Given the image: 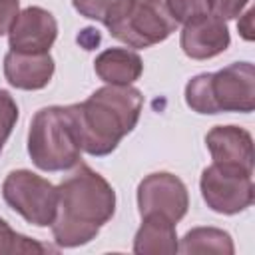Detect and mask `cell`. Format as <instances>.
Returning <instances> with one entry per match:
<instances>
[{
    "label": "cell",
    "mask_w": 255,
    "mask_h": 255,
    "mask_svg": "<svg viewBox=\"0 0 255 255\" xmlns=\"http://www.w3.org/2000/svg\"><path fill=\"white\" fill-rule=\"evenodd\" d=\"M2 197L30 225L48 227L56 217L58 187L30 169H14L2 181Z\"/></svg>",
    "instance_id": "cell-5"
},
{
    "label": "cell",
    "mask_w": 255,
    "mask_h": 255,
    "mask_svg": "<svg viewBox=\"0 0 255 255\" xmlns=\"http://www.w3.org/2000/svg\"><path fill=\"white\" fill-rule=\"evenodd\" d=\"M241 18H243V20L237 24L241 36H243L245 40H253V26H251V20H253V8H249Z\"/></svg>",
    "instance_id": "cell-22"
},
{
    "label": "cell",
    "mask_w": 255,
    "mask_h": 255,
    "mask_svg": "<svg viewBox=\"0 0 255 255\" xmlns=\"http://www.w3.org/2000/svg\"><path fill=\"white\" fill-rule=\"evenodd\" d=\"M177 26L165 0H131L126 14L108 30L129 48H149L167 40Z\"/></svg>",
    "instance_id": "cell-6"
},
{
    "label": "cell",
    "mask_w": 255,
    "mask_h": 255,
    "mask_svg": "<svg viewBox=\"0 0 255 255\" xmlns=\"http://www.w3.org/2000/svg\"><path fill=\"white\" fill-rule=\"evenodd\" d=\"M56 64L50 52L28 54L10 50L4 56V78L12 88L18 90H42L50 84Z\"/></svg>",
    "instance_id": "cell-12"
},
{
    "label": "cell",
    "mask_w": 255,
    "mask_h": 255,
    "mask_svg": "<svg viewBox=\"0 0 255 255\" xmlns=\"http://www.w3.org/2000/svg\"><path fill=\"white\" fill-rule=\"evenodd\" d=\"M253 173L239 167L211 163L201 171L199 189L207 207L221 215H235L251 207L255 197Z\"/></svg>",
    "instance_id": "cell-7"
},
{
    "label": "cell",
    "mask_w": 255,
    "mask_h": 255,
    "mask_svg": "<svg viewBox=\"0 0 255 255\" xmlns=\"http://www.w3.org/2000/svg\"><path fill=\"white\" fill-rule=\"evenodd\" d=\"M4 143H6V141H4L2 137H0V153H2V147H4Z\"/></svg>",
    "instance_id": "cell-23"
},
{
    "label": "cell",
    "mask_w": 255,
    "mask_h": 255,
    "mask_svg": "<svg viewBox=\"0 0 255 255\" xmlns=\"http://www.w3.org/2000/svg\"><path fill=\"white\" fill-rule=\"evenodd\" d=\"M231 44L227 22L211 12L197 14L183 22L179 46L191 60H209L223 54Z\"/></svg>",
    "instance_id": "cell-9"
},
{
    "label": "cell",
    "mask_w": 255,
    "mask_h": 255,
    "mask_svg": "<svg viewBox=\"0 0 255 255\" xmlns=\"http://www.w3.org/2000/svg\"><path fill=\"white\" fill-rule=\"evenodd\" d=\"M72 4L80 16L110 28L126 14L131 0H72Z\"/></svg>",
    "instance_id": "cell-16"
},
{
    "label": "cell",
    "mask_w": 255,
    "mask_h": 255,
    "mask_svg": "<svg viewBox=\"0 0 255 255\" xmlns=\"http://www.w3.org/2000/svg\"><path fill=\"white\" fill-rule=\"evenodd\" d=\"M114 213L116 191L112 183L80 161L58 185V207L50 225L56 245L72 249L90 243Z\"/></svg>",
    "instance_id": "cell-1"
},
{
    "label": "cell",
    "mask_w": 255,
    "mask_h": 255,
    "mask_svg": "<svg viewBox=\"0 0 255 255\" xmlns=\"http://www.w3.org/2000/svg\"><path fill=\"white\" fill-rule=\"evenodd\" d=\"M14 253H56L54 247L38 243L36 239H30L26 235L16 233L6 219L0 217V255H14Z\"/></svg>",
    "instance_id": "cell-17"
},
{
    "label": "cell",
    "mask_w": 255,
    "mask_h": 255,
    "mask_svg": "<svg viewBox=\"0 0 255 255\" xmlns=\"http://www.w3.org/2000/svg\"><path fill=\"white\" fill-rule=\"evenodd\" d=\"M185 104L203 116L221 112L249 114L255 108V68L233 62L217 72L193 76L185 84Z\"/></svg>",
    "instance_id": "cell-3"
},
{
    "label": "cell",
    "mask_w": 255,
    "mask_h": 255,
    "mask_svg": "<svg viewBox=\"0 0 255 255\" xmlns=\"http://www.w3.org/2000/svg\"><path fill=\"white\" fill-rule=\"evenodd\" d=\"M94 72L106 84L128 86L139 80L143 72V62L139 54L129 48H108L96 56Z\"/></svg>",
    "instance_id": "cell-14"
},
{
    "label": "cell",
    "mask_w": 255,
    "mask_h": 255,
    "mask_svg": "<svg viewBox=\"0 0 255 255\" xmlns=\"http://www.w3.org/2000/svg\"><path fill=\"white\" fill-rule=\"evenodd\" d=\"M171 16L177 20V24L187 22L189 18L209 12L207 10V0H165Z\"/></svg>",
    "instance_id": "cell-19"
},
{
    "label": "cell",
    "mask_w": 255,
    "mask_h": 255,
    "mask_svg": "<svg viewBox=\"0 0 255 255\" xmlns=\"http://www.w3.org/2000/svg\"><path fill=\"white\" fill-rule=\"evenodd\" d=\"M28 153L42 171H66L80 163L82 143L70 106H46L32 116Z\"/></svg>",
    "instance_id": "cell-4"
},
{
    "label": "cell",
    "mask_w": 255,
    "mask_h": 255,
    "mask_svg": "<svg viewBox=\"0 0 255 255\" xmlns=\"http://www.w3.org/2000/svg\"><path fill=\"white\" fill-rule=\"evenodd\" d=\"M189 207V193L185 183L169 173V171H155L145 175L137 185V209L139 215L159 213L173 223L185 217Z\"/></svg>",
    "instance_id": "cell-8"
},
{
    "label": "cell",
    "mask_w": 255,
    "mask_h": 255,
    "mask_svg": "<svg viewBox=\"0 0 255 255\" xmlns=\"http://www.w3.org/2000/svg\"><path fill=\"white\" fill-rule=\"evenodd\" d=\"M20 12V0H0V36L8 34Z\"/></svg>",
    "instance_id": "cell-21"
},
{
    "label": "cell",
    "mask_w": 255,
    "mask_h": 255,
    "mask_svg": "<svg viewBox=\"0 0 255 255\" xmlns=\"http://www.w3.org/2000/svg\"><path fill=\"white\" fill-rule=\"evenodd\" d=\"M247 4L249 0H207V10L223 20H233Z\"/></svg>",
    "instance_id": "cell-20"
},
{
    "label": "cell",
    "mask_w": 255,
    "mask_h": 255,
    "mask_svg": "<svg viewBox=\"0 0 255 255\" xmlns=\"http://www.w3.org/2000/svg\"><path fill=\"white\" fill-rule=\"evenodd\" d=\"M82 151L102 157L112 153L120 141L137 126L143 96L131 84H106L98 88L88 100L70 104Z\"/></svg>",
    "instance_id": "cell-2"
},
{
    "label": "cell",
    "mask_w": 255,
    "mask_h": 255,
    "mask_svg": "<svg viewBox=\"0 0 255 255\" xmlns=\"http://www.w3.org/2000/svg\"><path fill=\"white\" fill-rule=\"evenodd\" d=\"M213 163L239 167L253 173V137L241 126H215L205 133Z\"/></svg>",
    "instance_id": "cell-11"
},
{
    "label": "cell",
    "mask_w": 255,
    "mask_h": 255,
    "mask_svg": "<svg viewBox=\"0 0 255 255\" xmlns=\"http://www.w3.org/2000/svg\"><path fill=\"white\" fill-rule=\"evenodd\" d=\"M58 36V22L54 14L42 6H28L18 12L8 30V46L14 52L42 54L50 52Z\"/></svg>",
    "instance_id": "cell-10"
},
{
    "label": "cell",
    "mask_w": 255,
    "mask_h": 255,
    "mask_svg": "<svg viewBox=\"0 0 255 255\" xmlns=\"http://www.w3.org/2000/svg\"><path fill=\"white\" fill-rule=\"evenodd\" d=\"M177 251L185 255H195V253L233 255L235 245L231 235L219 227H193L181 237V241L177 243Z\"/></svg>",
    "instance_id": "cell-15"
},
{
    "label": "cell",
    "mask_w": 255,
    "mask_h": 255,
    "mask_svg": "<svg viewBox=\"0 0 255 255\" xmlns=\"http://www.w3.org/2000/svg\"><path fill=\"white\" fill-rule=\"evenodd\" d=\"M18 122V104L10 92L0 90V137L6 141Z\"/></svg>",
    "instance_id": "cell-18"
},
{
    "label": "cell",
    "mask_w": 255,
    "mask_h": 255,
    "mask_svg": "<svg viewBox=\"0 0 255 255\" xmlns=\"http://www.w3.org/2000/svg\"><path fill=\"white\" fill-rule=\"evenodd\" d=\"M133 253L137 255H173L177 253L175 223L159 213L141 217V225L133 237Z\"/></svg>",
    "instance_id": "cell-13"
}]
</instances>
